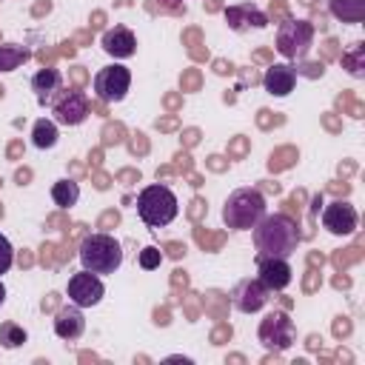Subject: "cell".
Instances as JSON below:
<instances>
[{
  "label": "cell",
  "mask_w": 365,
  "mask_h": 365,
  "mask_svg": "<svg viewBox=\"0 0 365 365\" xmlns=\"http://www.w3.org/2000/svg\"><path fill=\"white\" fill-rule=\"evenodd\" d=\"M297 242H299L297 222L285 214H265L254 225L257 257H282V259H288L297 251Z\"/></svg>",
  "instance_id": "6da1fadb"
},
{
  "label": "cell",
  "mask_w": 365,
  "mask_h": 365,
  "mask_svg": "<svg viewBox=\"0 0 365 365\" xmlns=\"http://www.w3.org/2000/svg\"><path fill=\"white\" fill-rule=\"evenodd\" d=\"M265 217V197L257 188H237L222 205V222L234 231H251Z\"/></svg>",
  "instance_id": "7a4b0ae2"
},
{
  "label": "cell",
  "mask_w": 365,
  "mask_h": 365,
  "mask_svg": "<svg viewBox=\"0 0 365 365\" xmlns=\"http://www.w3.org/2000/svg\"><path fill=\"white\" fill-rule=\"evenodd\" d=\"M180 211L177 194L168 185H145L137 194V214L148 228H163L168 225Z\"/></svg>",
  "instance_id": "3957f363"
},
{
  "label": "cell",
  "mask_w": 365,
  "mask_h": 365,
  "mask_svg": "<svg viewBox=\"0 0 365 365\" xmlns=\"http://www.w3.org/2000/svg\"><path fill=\"white\" fill-rule=\"evenodd\" d=\"M80 262L91 274H114L123 265V248L111 234H88L80 242Z\"/></svg>",
  "instance_id": "277c9868"
},
{
  "label": "cell",
  "mask_w": 365,
  "mask_h": 365,
  "mask_svg": "<svg viewBox=\"0 0 365 365\" xmlns=\"http://www.w3.org/2000/svg\"><path fill=\"white\" fill-rule=\"evenodd\" d=\"M311 37H314V29L311 23L305 20H285L277 31V51L288 60H297V57H305V51L311 48Z\"/></svg>",
  "instance_id": "5b68a950"
},
{
  "label": "cell",
  "mask_w": 365,
  "mask_h": 365,
  "mask_svg": "<svg viewBox=\"0 0 365 365\" xmlns=\"http://www.w3.org/2000/svg\"><path fill=\"white\" fill-rule=\"evenodd\" d=\"M91 86H94V91H97L100 100H106V103H120V100L128 94L131 71H128L125 66H120V63L106 66V68H100V71L94 74Z\"/></svg>",
  "instance_id": "8992f818"
},
{
  "label": "cell",
  "mask_w": 365,
  "mask_h": 365,
  "mask_svg": "<svg viewBox=\"0 0 365 365\" xmlns=\"http://www.w3.org/2000/svg\"><path fill=\"white\" fill-rule=\"evenodd\" d=\"M51 111H54V123H60V125H80L88 117V97L80 88L60 91L51 100Z\"/></svg>",
  "instance_id": "52a82bcc"
},
{
  "label": "cell",
  "mask_w": 365,
  "mask_h": 365,
  "mask_svg": "<svg viewBox=\"0 0 365 365\" xmlns=\"http://www.w3.org/2000/svg\"><path fill=\"white\" fill-rule=\"evenodd\" d=\"M259 342L271 351H285L294 342V322L282 311H271L259 322Z\"/></svg>",
  "instance_id": "ba28073f"
},
{
  "label": "cell",
  "mask_w": 365,
  "mask_h": 365,
  "mask_svg": "<svg viewBox=\"0 0 365 365\" xmlns=\"http://www.w3.org/2000/svg\"><path fill=\"white\" fill-rule=\"evenodd\" d=\"M103 294H106L103 279H100L97 274L86 271V268L68 279V302H74L77 308H91V305H97V302L103 299Z\"/></svg>",
  "instance_id": "9c48e42d"
},
{
  "label": "cell",
  "mask_w": 365,
  "mask_h": 365,
  "mask_svg": "<svg viewBox=\"0 0 365 365\" xmlns=\"http://www.w3.org/2000/svg\"><path fill=\"white\" fill-rule=\"evenodd\" d=\"M268 288L259 282V279H240L237 285H234V291H231V305L237 308V311H242V314H254V311H259L265 302H268Z\"/></svg>",
  "instance_id": "30bf717a"
},
{
  "label": "cell",
  "mask_w": 365,
  "mask_h": 365,
  "mask_svg": "<svg viewBox=\"0 0 365 365\" xmlns=\"http://www.w3.org/2000/svg\"><path fill=\"white\" fill-rule=\"evenodd\" d=\"M257 265H259V277L257 279L268 291H282L291 282V265H288V259H282V257H257Z\"/></svg>",
  "instance_id": "8fae6325"
},
{
  "label": "cell",
  "mask_w": 365,
  "mask_h": 365,
  "mask_svg": "<svg viewBox=\"0 0 365 365\" xmlns=\"http://www.w3.org/2000/svg\"><path fill=\"white\" fill-rule=\"evenodd\" d=\"M322 225H325L331 234H336V237L351 234V231L356 228V211H354V205H351V202H342V200L331 202V205L322 211Z\"/></svg>",
  "instance_id": "7c38bea8"
},
{
  "label": "cell",
  "mask_w": 365,
  "mask_h": 365,
  "mask_svg": "<svg viewBox=\"0 0 365 365\" xmlns=\"http://www.w3.org/2000/svg\"><path fill=\"white\" fill-rule=\"evenodd\" d=\"M103 51L111 54V57H117V60L131 57V54L137 51V37H134V31L125 29V26L108 29V31L103 34Z\"/></svg>",
  "instance_id": "4fadbf2b"
},
{
  "label": "cell",
  "mask_w": 365,
  "mask_h": 365,
  "mask_svg": "<svg viewBox=\"0 0 365 365\" xmlns=\"http://www.w3.org/2000/svg\"><path fill=\"white\" fill-rule=\"evenodd\" d=\"M294 83H297V71L288 66V63H274L268 66L265 77H262V86L268 94L274 97H288L294 91Z\"/></svg>",
  "instance_id": "5bb4252c"
},
{
  "label": "cell",
  "mask_w": 365,
  "mask_h": 365,
  "mask_svg": "<svg viewBox=\"0 0 365 365\" xmlns=\"http://www.w3.org/2000/svg\"><path fill=\"white\" fill-rule=\"evenodd\" d=\"M83 328H86V322H83V314H80V308L71 302L68 308H60L57 311V319H54V334L60 336V339H77L80 334H83Z\"/></svg>",
  "instance_id": "9a60e30c"
},
{
  "label": "cell",
  "mask_w": 365,
  "mask_h": 365,
  "mask_svg": "<svg viewBox=\"0 0 365 365\" xmlns=\"http://www.w3.org/2000/svg\"><path fill=\"white\" fill-rule=\"evenodd\" d=\"M60 83H63V74L57 68H40L31 77V91H37V103H51L60 91Z\"/></svg>",
  "instance_id": "2e32d148"
},
{
  "label": "cell",
  "mask_w": 365,
  "mask_h": 365,
  "mask_svg": "<svg viewBox=\"0 0 365 365\" xmlns=\"http://www.w3.org/2000/svg\"><path fill=\"white\" fill-rule=\"evenodd\" d=\"M228 26L234 31H242L245 26H254V29H265L268 26V17L262 11H257L254 6H237V9H228Z\"/></svg>",
  "instance_id": "e0dca14e"
},
{
  "label": "cell",
  "mask_w": 365,
  "mask_h": 365,
  "mask_svg": "<svg viewBox=\"0 0 365 365\" xmlns=\"http://www.w3.org/2000/svg\"><path fill=\"white\" fill-rule=\"evenodd\" d=\"M51 200L60 205V208H71L77 200H80V185L74 180H57L51 185Z\"/></svg>",
  "instance_id": "ac0fdd59"
},
{
  "label": "cell",
  "mask_w": 365,
  "mask_h": 365,
  "mask_svg": "<svg viewBox=\"0 0 365 365\" xmlns=\"http://www.w3.org/2000/svg\"><path fill=\"white\" fill-rule=\"evenodd\" d=\"M31 143L37 148H51L57 143V123L54 120H37L31 131Z\"/></svg>",
  "instance_id": "d6986e66"
},
{
  "label": "cell",
  "mask_w": 365,
  "mask_h": 365,
  "mask_svg": "<svg viewBox=\"0 0 365 365\" xmlns=\"http://www.w3.org/2000/svg\"><path fill=\"white\" fill-rule=\"evenodd\" d=\"M26 60H29L26 48H20V46H0V71H14Z\"/></svg>",
  "instance_id": "ffe728a7"
},
{
  "label": "cell",
  "mask_w": 365,
  "mask_h": 365,
  "mask_svg": "<svg viewBox=\"0 0 365 365\" xmlns=\"http://www.w3.org/2000/svg\"><path fill=\"white\" fill-rule=\"evenodd\" d=\"M331 11L342 20H362V0H331Z\"/></svg>",
  "instance_id": "44dd1931"
},
{
  "label": "cell",
  "mask_w": 365,
  "mask_h": 365,
  "mask_svg": "<svg viewBox=\"0 0 365 365\" xmlns=\"http://www.w3.org/2000/svg\"><path fill=\"white\" fill-rule=\"evenodd\" d=\"M23 342H26V331H23L17 322H3V325H0V345H3V348L11 351V348H20Z\"/></svg>",
  "instance_id": "7402d4cb"
},
{
  "label": "cell",
  "mask_w": 365,
  "mask_h": 365,
  "mask_svg": "<svg viewBox=\"0 0 365 365\" xmlns=\"http://www.w3.org/2000/svg\"><path fill=\"white\" fill-rule=\"evenodd\" d=\"M137 262H140V268H145V271H154V268H160V262H163V254H160V248H157V245H145V248L140 251Z\"/></svg>",
  "instance_id": "603a6c76"
},
{
  "label": "cell",
  "mask_w": 365,
  "mask_h": 365,
  "mask_svg": "<svg viewBox=\"0 0 365 365\" xmlns=\"http://www.w3.org/2000/svg\"><path fill=\"white\" fill-rule=\"evenodd\" d=\"M11 262H14V248H11V242L0 234V277L11 268Z\"/></svg>",
  "instance_id": "cb8c5ba5"
},
{
  "label": "cell",
  "mask_w": 365,
  "mask_h": 365,
  "mask_svg": "<svg viewBox=\"0 0 365 365\" xmlns=\"http://www.w3.org/2000/svg\"><path fill=\"white\" fill-rule=\"evenodd\" d=\"M359 54H362V46H356V54H354V57H345L348 71H351L354 77H362V74H365V71H362V63H359Z\"/></svg>",
  "instance_id": "d4e9b609"
},
{
  "label": "cell",
  "mask_w": 365,
  "mask_h": 365,
  "mask_svg": "<svg viewBox=\"0 0 365 365\" xmlns=\"http://www.w3.org/2000/svg\"><path fill=\"white\" fill-rule=\"evenodd\" d=\"M3 302H6V285L0 282V305H3Z\"/></svg>",
  "instance_id": "484cf974"
}]
</instances>
